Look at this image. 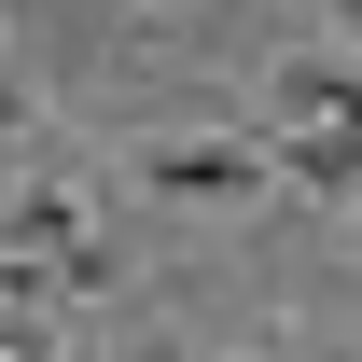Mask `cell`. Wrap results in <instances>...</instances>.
<instances>
[{
  "instance_id": "1",
  "label": "cell",
  "mask_w": 362,
  "mask_h": 362,
  "mask_svg": "<svg viewBox=\"0 0 362 362\" xmlns=\"http://www.w3.org/2000/svg\"><path fill=\"white\" fill-rule=\"evenodd\" d=\"M139 181H153V195H195V209H223V195H265L279 153H265V139H153Z\"/></svg>"
},
{
  "instance_id": "2",
  "label": "cell",
  "mask_w": 362,
  "mask_h": 362,
  "mask_svg": "<svg viewBox=\"0 0 362 362\" xmlns=\"http://www.w3.org/2000/svg\"><path fill=\"white\" fill-rule=\"evenodd\" d=\"M70 251H84V181H28V195H14V209H0V265H70Z\"/></svg>"
},
{
  "instance_id": "3",
  "label": "cell",
  "mask_w": 362,
  "mask_h": 362,
  "mask_svg": "<svg viewBox=\"0 0 362 362\" xmlns=\"http://www.w3.org/2000/svg\"><path fill=\"white\" fill-rule=\"evenodd\" d=\"M265 112H279V139H307V126H349L362 84H349V56H279V70H265Z\"/></svg>"
},
{
  "instance_id": "4",
  "label": "cell",
  "mask_w": 362,
  "mask_h": 362,
  "mask_svg": "<svg viewBox=\"0 0 362 362\" xmlns=\"http://www.w3.org/2000/svg\"><path fill=\"white\" fill-rule=\"evenodd\" d=\"M279 168L307 181V195H334V209H349V195H362V112H349V126H307V139H279Z\"/></svg>"
},
{
  "instance_id": "5",
  "label": "cell",
  "mask_w": 362,
  "mask_h": 362,
  "mask_svg": "<svg viewBox=\"0 0 362 362\" xmlns=\"http://www.w3.org/2000/svg\"><path fill=\"white\" fill-rule=\"evenodd\" d=\"M0 126H42V98H28V84H14V70H0Z\"/></svg>"
},
{
  "instance_id": "6",
  "label": "cell",
  "mask_w": 362,
  "mask_h": 362,
  "mask_svg": "<svg viewBox=\"0 0 362 362\" xmlns=\"http://www.w3.org/2000/svg\"><path fill=\"white\" fill-rule=\"evenodd\" d=\"M349 223H362V195H349Z\"/></svg>"
}]
</instances>
